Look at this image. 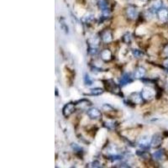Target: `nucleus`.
<instances>
[{"label":"nucleus","instance_id":"obj_1","mask_svg":"<svg viewBox=\"0 0 168 168\" xmlns=\"http://www.w3.org/2000/svg\"><path fill=\"white\" fill-rule=\"evenodd\" d=\"M75 110V106L73 103H67L65 105V107L63 108V114H64V116L65 117H68V116H70L71 113L74 112Z\"/></svg>","mask_w":168,"mask_h":168},{"label":"nucleus","instance_id":"obj_2","mask_svg":"<svg viewBox=\"0 0 168 168\" xmlns=\"http://www.w3.org/2000/svg\"><path fill=\"white\" fill-rule=\"evenodd\" d=\"M154 95H155L154 90L152 88H150V87L145 88L141 93L142 98H144L145 99H151V98H152L154 97Z\"/></svg>","mask_w":168,"mask_h":168},{"label":"nucleus","instance_id":"obj_3","mask_svg":"<svg viewBox=\"0 0 168 168\" xmlns=\"http://www.w3.org/2000/svg\"><path fill=\"white\" fill-rule=\"evenodd\" d=\"M87 115L89 116L91 119H99L101 118V113L100 111L95 108H92L90 109L87 110Z\"/></svg>","mask_w":168,"mask_h":168},{"label":"nucleus","instance_id":"obj_4","mask_svg":"<svg viewBox=\"0 0 168 168\" xmlns=\"http://www.w3.org/2000/svg\"><path fill=\"white\" fill-rule=\"evenodd\" d=\"M162 142V137L160 135V134H156L154 135V136L151 139V145L152 147H157L160 145V143Z\"/></svg>","mask_w":168,"mask_h":168},{"label":"nucleus","instance_id":"obj_5","mask_svg":"<svg viewBox=\"0 0 168 168\" xmlns=\"http://www.w3.org/2000/svg\"><path fill=\"white\" fill-rule=\"evenodd\" d=\"M127 15L129 16V18L135 20L136 19L138 16V11L137 9L133 6H129V8H127Z\"/></svg>","mask_w":168,"mask_h":168},{"label":"nucleus","instance_id":"obj_6","mask_svg":"<svg viewBox=\"0 0 168 168\" xmlns=\"http://www.w3.org/2000/svg\"><path fill=\"white\" fill-rule=\"evenodd\" d=\"M151 141L150 140L148 136H142L139 141V145H141V147H147L149 145H151Z\"/></svg>","mask_w":168,"mask_h":168},{"label":"nucleus","instance_id":"obj_7","mask_svg":"<svg viewBox=\"0 0 168 168\" xmlns=\"http://www.w3.org/2000/svg\"><path fill=\"white\" fill-rule=\"evenodd\" d=\"M158 15H159L160 20L166 21L168 19V10L166 8H162V9L160 8L158 12Z\"/></svg>","mask_w":168,"mask_h":168},{"label":"nucleus","instance_id":"obj_8","mask_svg":"<svg viewBox=\"0 0 168 168\" xmlns=\"http://www.w3.org/2000/svg\"><path fill=\"white\" fill-rule=\"evenodd\" d=\"M145 74V70L143 68V67H138L135 72V77L136 78H143Z\"/></svg>","mask_w":168,"mask_h":168},{"label":"nucleus","instance_id":"obj_9","mask_svg":"<svg viewBox=\"0 0 168 168\" xmlns=\"http://www.w3.org/2000/svg\"><path fill=\"white\" fill-rule=\"evenodd\" d=\"M111 52H110L109 50H103V51H102L101 53V57L102 59H103V60H105V61H109L110 59H111Z\"/></svg>","mask_w":168,"mask_h":168},{"label":"nucleus","instance_id":"obj_10","mask_svg":"<svg viewBox=\"0 0 168 168\" xmlns=\"http://www.w3.org/2000/svg\"><path fill=\"white\" fill-rule=\"evenodd\" d=\"M103 40L106 42V43H108V42H110L111 40H112V35L110 34L109 31H106L103 33Z\"/></svg>","mask_w":168,"mask_h":168},{"label":"nucleus","instance_id":"obj_11","mask_svg":"<svg viewBox=\"0 0 168 168\" xmlns=\"http://www.w3.org/2000/svg\"><path fill=\"white\" fill-rule=\"evenodd\" d=\"M103 93V91L101 88H98V87H96V88H94V89L90 90V94L91 95H94V96H98Z\"/></svg>","mask_w":168,"mask_h":168},{"label":"nucleus","instance_id":"obj_12","mask_svg":"<svg viewBox=\"0 0 168 168\" xmlns=\"http://www.w3.org/2000/svg\"><path fill=\"white\" fill-rule=\"evenodd\" d=\"M89 43L91 47H94H94L97 46L98 43H99V39H98V37H94V38L89 40Z\"/></svg>","mask_w":168,"mask_h":168},{"label":"nucleus","instance_id":"obj_13","mask_svg":"<svg viewBox=\"0 0 168 168\" xmlns=\"http://www.w3.org/2000/svg\"><path fill=\"white\" fill-rule=\"evenodd\" d=\"M162 6V2L161 0H155L154 3H153V8L157 10H160Z\"/></svg>","mask_w":168,"mask_h":168},{"label":"nucleus","instance_id":"obj_14","mask_svg":"<svg viewBox=\"0 0 168 168\" xmlns=\"http://www.w3.org/2000/svg\"><path fill=\"white\" fill-rule=\"evenodd\" d=\"M129 81H130L129 76L128 74H125L123 76V78H122L121 80H120V84H121V85H125V84H127Z\"/></svg>","mask_w":168,"mask_h":168},{"label":"nucleus","instance_id":"obj_15","mask_svg":"<svg viewBox=\"0 0 168 168\" xmlns=\"http://www.w3.org/2000/svg\"><path fill=\"white\" fill-rule=\"evenodd\" d=\"M162 157H163V151H158L153 154V157L156 160H160L162 158Z\"/></svg>","mask_w":168,"mask_h":168},{"label":"nucleus","instance_id":"obj_16","mask_svg":"<svg viewBox=\"0 0 168 168\" xmlns=\"http://www.w3.org/2000/svg\"><path fill=\"white\" fill-rule=\"evenodd\" d=\"M142 96L141 95H139V94H135L133 95V97H132V99H133V101L135 103H141V101H142V98H141Z\"/></svg>","mask_w":168,"mask_h":168},{"label":"nucleus","instance_id":"obj_17","mask_svg":"<svg viewBox=\"0 0 168 168\" xmlns=\"http://www.w3.org/2000/svg\"><path fill=\"white\" fill-rule=\"evenodd\" d=\"M98 5H99V7H100L102 10L107 9V7H108V4H107V2H106L105 0H99Z\"/></svg>","mask_w":168,"mask_h":168},{"label":"nucleus","instance_id":"obj_18","mask_svg":"<svg viewBox=\"0 0 168 168\" xmlns=\"http://www.w3.org/2000/svg\"><path fill=\"white\" fill-rule=\"evenodd\" d=\"M94 19V17H93V15L92 14H87V15L84 16L83 18H82V21L83 22H89L90 20H92Z\"/></svg>","mask_w":168,"mask_h":168},{"label":"nucleus","instance_id":"obj_19","mask_svg":"<svg viewBox=\"0 0 168 168\" xmlns=\"http://www.w3.org/2000/svg\"><path fill=\"white\" fill-rule=\"evenodd\" d=\"M84 81H85V83L87 85H92V82L93 81L91 80L90 77L88 75H85V78H84Z\"/></svg>","mask_w":168,"mask_h":168},{"label":"nucleus","instance_id":"obj_20","mask_svg":"<svg viewBox=\"0 0 168 168\" xmlns=\"http://www.w3.org/2000/svg\"><path fill=\"white\" fill-rule=\"evenodd\" d=\"M133 54L135 56H136V57H140L142 55V53H141V51H139L138 50H134L133 51Z\"/></svg>","mask_w":168,"mask_h":168},{"label":"nucleus","instance_id":"obj_21","mask_svg":"<svg viewBox=\"0 0 168 168\" xmlns=\"http://www.w3.org/2000/svg\"><path fill=\"white\" fill-rule=\"evenodd\" d=\"M125 41L126 42V43L130 41V36H129V35H125Z\"/></svg>","mask_w":168,"mask_h":168},{"label":"nucleus","instance_id":"obj_22","mask_svg":"<svg viewBox=\"0 0 168 168\" xmlns=\"http://www.w3.org/2000/svg\"><path fill=\"white\" fill-rule=\"evenodd\" d=\"M164 54L166 56H168V46H166V48L164 49Z\"/></svg>","mask_w":168,"mask_h":168},{"label":"nucleus","instance_id":"obj_23","mask_svg":"<svg viewBox=\"0 0 168 168\" xmlns=\"http://www.w3.org/2000/svg\"><path fill=\"white\" fill-rule=\"evenodd\" d=\"M164 65H165V67H167V68H168V58L166 59V61L164 62Z\"/></svg>","mask_w":168,"mask_h":168},{"label":"nucleus","instance_id":"obj_24","mask_svg":"<svg viewBox=\"0 0 168 168\" xmlns=\"http://www.w3.org/2000/svg\"><path fill=\"white\" fill-rule=\"evenodd\" d=\"M142 1H146V0H142Z\"/></svg>","mask_w":168,"mask_h":168}]
</instances>
